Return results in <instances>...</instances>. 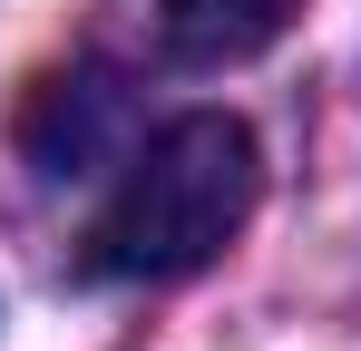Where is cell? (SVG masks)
Instances as JSON below:
<instances>
[{"label":"cell","instance_id":"2","mask_svg":"<svg viewBox=\"0 0 361 351\" xmlns=\"http://www.w3.org/2000/svg\"><path fill=\"white\" fill-rule=\"evenodd\" d=\"M127 30L176 68H235V58H264L283 30H293L302 0H118Z\"/></svg>","mask_w":361,"mask_h":351},{"label":"cell","instance_id":"3","mask_svg":"<svg viewBox=\"0 0 361 351\" xmlns=\"http://www.w3.org/2000/svg\"><path fill=\"white\" fill-rule=\"evenodd\" d=\"M118 108V88L108 78H39V108H30V156H39V176H78L88 156H98V117Z\"/></svg>","mask_w":361,"mask_h":351},{"label":"cell","instance_id":"1","mask_svg":"<svg viewBox=\"0 0 361 351\" xmlns=\"http://www.w3.org/2000/svg\"><path fill=\"white\" fill-rule=\"evenodd\" d=\"M254 205H264V147H254V127L225 117V108H185L127 156L108 205L88 215L78 264L98 283H185V273H205L254 225Z\"/></svg>","mask_w":361,"mask_h":351}]
</instances>
